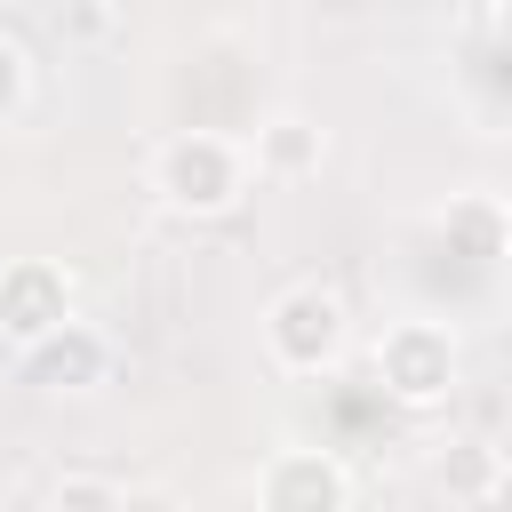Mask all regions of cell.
Wrapping results in <instances>:
<instances>
[{
  "instance_id": "6",
  "label": "cell",
  "mask_w": 512,
  "mask_h": 512,
  "mask_svg": "<svg viewBox=\"0 0 512 512\" xmlns=\"http://www.w3.org/2000/svg\"><path fill=\"white\" fill-rule=\"evenodd\" d=\"M320 160H328V136H320L304 112H272V120L256 128V152H248V168H256V176H280V184L320 176Z\"/></svg>"
},
{
  "instance_id": "12",
  "label": "cell",
  "mask_w": 512,
  "mask_h": 512,
  "mask_svg": "<svg viewBox=\"0 0 512 512\" xmlns=\"http://www.w3.org/2000/svg\"><path fill=\"white\" fill-rule=\"evenodd\" d=\"M128 512H176V504H168V496H152V488H136V496H128Z\"/></svg>"
},
{
  "instance_id": "4",
  "label": "cell",
  "mask_w": 512,
  "mask_h": 512,
  "mask_svg": "<svg viewBox=\"0 0 512 512\" xmlns=\"http://www.w3.org/2000/svg\"><path fill=\"white\" fill-rule=\"evenodd\" d=\"M72 272L64 264H48V256H16V264H0V336L16 344V352H40L48 336H64L72 328Z\"/></svg>"
},
{
  "instance_id": "2",
  "label": "cell",
  "mask_w": 512,
  "mask_h": 512,
  "mask_svg": "<svg viewBox=\"0 0 512 512\" xmlns=\"http://www.w3.org/2000/svg\"><path fill=\"white\" fill-rule=\"evenodd\" d=\"M264 352H272V368H288V376L336 368V360H344V296L320 288V280L280 288L272 312H264Z\"/></svg>"
},
{
  "instance_id": "10",
  "label": "cell",
  "mask_w": 512,
  "mask_h": 512,
  "mask_svg": "<svg viewBox=\"0 0 512 512\" xmlns=\"http://www.w3.org/2000/svg\"><path fill=\"white\" fill-rule=\"evenodd\" d=\"M448 232H472V256H504V216H496V200H456V208H448Z\"/></svg>"
},
{
  "instance_id": "3",
  "label": "cell",
  "mask_w": 512,
  "mask_h": 512,
  "mask_svg": "<svg viewBox=\"0 0 512 512\" xmlns=\"http://www.w3.org/2000/svg\"><path fill=\"white\" fill-rule=\"evenodd\" d=\"M456 336L440 320H392L376 336V384L400 400V408H440L456 392Z\"/></svg>"
},
{
  "instance_id": "13",
  "label": "cell",
  "mask_w": 512,
  "mask_h": 512,
  "mask_svg": "<svg viewBox=\"0 0 512 512\" xmlns=\"http://www.w3.org/2000/svg\"><path fill=\"white\" fill-rule=\"evenodd\" d=\"M488 24H496V32H504V40H512V8H496V16H488Z\"/></svg>"
},
{
  "instance_id": "1",
  "label": "cell",
  "mask_w": 512,
  "mask_h": 512,
  "mask_svg": "<svg viewBox=\"0 0 512 512\" xmlns=\"http://www.w3.org/2000/svg\"><path fill=\"white\" fill-rule=\"evenodd\" d=\"M152 192L176 216H224L248 192V152L232 136H216V128H184V136H168L152 152Z\"/></svg>"
},
{
  "instance_id": "5",
  "label": "cell",
  "mask_w": 512,
  "mask_h": 512,
  "mask_svg": "<svg viewBox=\"0 0 512 512\" xmlns=\"http://www.w3.org/2000/svg\"><path fill=\"white\" fill-rule=\"evenodd\" d=\"M256 512H352V472L328 448H272L256 464Z\"/></svg>"
},
{
  "instance_id": "11",
  "label": "cell",
  "mask_w": 512,
  "mask_h": 512,
  "mask_svg": "<svg viewBox=\"0 0 512 512\" xmlns=\"http://www.w3.org/2000/svg\"><path fill=\"white\" fill-rule=\"evenodd\" d=\"M24 80H32V56H24V40H8V32H0V112H16Z\"/></svg>"
},
{
  "instance_id": "7",
  "label": "cell",
  "mask_w": 512,
  "mask_h": 512,
  "mask_svg": "<svg viewBox=\"0 0 512 512\" xmlns=\"http://www.w3.org/2000/svg\"><path fill=\"white\" fill-rule=\"evenodd\" d=\"M104 360H112V352H104V336H96V328H80V320H72L64 336H48L40 352H24L32 384H48V392H88V384L104 376Z\"/></svg>"
},
{
  "instance_id": "9",
  "label": "cell",
  "mask_w": 512,
  "mask_h": 512,
  "mask_svg": "<svg viewBox=\"0 0 512 512\" xmlns=\"http://www.w3.org/2000/svg\"><path fill=\"white\" fill-rule=\"evenodd\" d=\"M40 512H128V488L104 480V472H64V480L48 488Z\"/></svg>"
},
{
  "instance_id": "8",
  "label": "cell",
  "mask_w": 512,
  "mask_h": 512,
  "mask_svg": "<svg viewBox=\"0 0 512 512\" xmlns=\"http://www.w3.org/2000/svg\"><path fill=\"white\" fill-rule=\"evenodd\" d=\"M432 480H440L456 504H488V496L504 488V448L480 440V432H464V440H448V448L432 456Z\"/></svg>"
}]
</instances>
